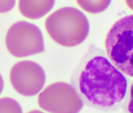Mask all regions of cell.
Here are the masks:
<instances>
[{
	"label": "cell",
	"mask_w": 133,
	"mask_h": 113,
	"mask_svg": "<svg viewBox=\"0 0 133 113\" xmlns=\"http://www.w3.org/2000/svg\"><path fill=\"white\" fill-rule=\"evenodd\" d=\"M78 6L89 14H99L104 11L110 4L111 0H76Z\"/></svg>",
	"instance_id": "ba28073f"
},
{
	"label": "cell",
	"mask_w": 133,
	"mask_h": 113,
	"mask_svg": "<svg viewBox=\"0 0 133 113\" xmlns=\"http://www.w3.org/2000/svg\"><path fill=\"white\" fill-rule=\"evenodd\" d=\"M0 113H23L20 104L13 98H0Z\"/></svg>",
	"instance_id": "9c48e42d"
},
{
	"label": "cell",
	"mask_w": 133,
	"mask_h": 113,
	"mask_svg": "<svg viewBox=\"0 0 133 113\" xmlns=\"http://www.w3.org/2000/svg\"><path fill=\"white\" fill-rule=\"evenodd\" d=\"M125 2H126L128 7L131 10H133V0H125Z\"/></svg>",
	"instance_id": "4fadbf2b"
},
{
	"label": "cell",
	"mask_w": 133,
	"mask_h": 113,
	"mask_svg": "<svg viewBox=\"0 0 133 113\" xmlns=\"http://www.w3.org/2000/svg\"><path fill=\"white\" fill-rule=\"evenodd\" d=\"M3 86H4V83H3V79L2 77V76L0 75V94H1L3 90Z\"/></svg>",
	"instance_id": "7c38bea8"
},
{
	"label": "cell",
	"mask_w": 133,
	"mask_h": 113,
	"mask_svg": "<svg viewBox=\"0 0 133 113\" xmlns=\"http://www.w3.org/2000/svg\"><path fill=\"white\" fill-rule=\"evenodd\" d=\"M45 27L53 41L66 47L80 45L89 32V22L86 16L79 10L69 7L51 14L45 20Z\"/></svg>",
	"instance_id": "7a4b0ae2"
},
{
	"label": "cell",
	"mask_w": 133,
	"mask_h": 113,
	"mask_svg": "<svg viewBox=\"0 0 133 113\" xmlns=\"http://www.w3.org/2000/svg\"><path fill=\"white\" fill-rule=\"evenodd\" d=\"M6 46L16 58H24L44 52V39L41 30L27 21H18L7 31Z\"/></svg>",
	"instance_id": "277c9868"
},
{
	"label": "cell",
	"mask_w": 133,
	"mask_h": 113,
	"mask_svg": "<svg viewBox=\"0 0 133 113\" xmlns=\"http://www.w3.org/2000/svg\"><path fill=\"white\" fill-rule=\"evenodd\" d=\"M10 80L18 93L31 97L38 94L44 87L45 74L43 68L36 62L22 61L12 67Z\"/></svg>",
	"instance_id": "8992f818"
},
{
	"label": "cell",
	"mask_w": 133,
	"mask_h": 113,
	"mask_svg": "<svg viewBox=\"0 0 133 113\" xmlns=\"http://www.w3.org/2000/svg\"><path fill=\"white\" fill-rule=\"evenodd\" d=\"M71 86L89 107L113 111L125 98L128 82L101 49H94L87 53L77 67Z\"/></svg>",
	"instance_id": "6da1fadb"
},
{
	"label": "cell",
	"mask_w": 133,
	"mask_h": 113,
	"mask_svg": "<svg viewBox=\"0 0 133 113\" xmlns=\"http://www.w3.org/2000/svg\"><path fill=\"white\" fill-rule=\"evenodd\" d=\"M28 113H44L41 111H38V110H33V111H28Z\"/></svg>",
	"instance_id": "5bb4252c"
},
{
	"label": "cell",
	"mask_w": 133,
	"mask_h": 113,
	"mask_svg": "<svg viewBox=\"0 0 133 113\" xmlns=\"http://www.w3.org/2000/svg\"><path fill=\"white\" fill-rule=\"evenodd\" d=\"M55 0H19L21 14L31 20H37L47 14L54 7Z\"/></svg>",
	"instance_id": "52a82bcc"
},
{
	"label": "cell",
	"mask_w": 133,
	"mask_h": 113,
	"mask_svg": "<svg viewBox=\"0 0 133 113\" xmlns=\"http://www.w3.org/2000/svg\"><path fill=\"white\" fill-rule=\"evenodd\" d=\"M38 103L49 113H78L84 105L75 89L63 82L46 86L38 95Z\"/></svg>",
	"instance_id": "5b68a950"
},
{
	"label": "cell",
	"mask_w": 133,
	"mask_h": 113,
	"mask_svg": "<svg viewBox=\"0 0 133 113\" xmlns=\"http://www.w3.org/2000/svg\"><path fill=\"white\" fill-rule=\"evenodd\" d=\"M124 108L127 113H133V83L130 87L129 93L125 99Z\"/></svg>",
	"instance_id": "30bf717a"
},
{
	"label": "cell",
	"mask_w": 133,
	"mask_h": 113,
	"mask_svg": "<svg viewBox=\"0 0 133 113\" xmlns=\"http://www.w3.org/2000/svg\"><path fill=\"white\" fill-rule=\"evenodd\" d=\"M105 49L111 63L133 77V15L121 18L111 27L105 39Z\"/></svg>",
	"instance_id": "3957f363"
},
{
	"label": "cell",
	"mask_w": 133,
	"mask_h": 113,
	"mask_svg": "<svg viewBox=\"0 0 133 113\" xmlns=\"http://www.w3.org/2000/svg\"><path fill=\"white\" fill-rule=\"evenodd\" d=\"M16 0H0V13H7L15 6Z\"/></svg>",
	"instance_id": "8fae6325"
}]
</instances>
